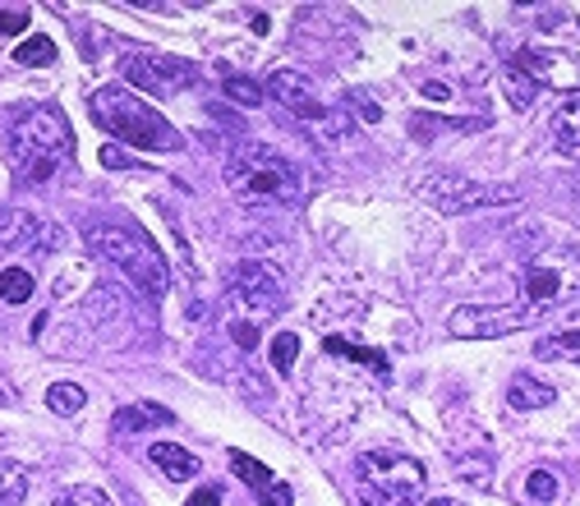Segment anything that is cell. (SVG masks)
<instances>
[{"mask_svg":"<svg viewBox=\"0 0 580 506\" xmlns=\"http://www.w3.org/2000/svg\"><path fill=\"white\" fill-rule=\"evenodd\" d=\"M539 318L526 304H461L451 308L447 332L461 336V341H488V336H507V332H521Z\"/></svg>","mask_w":580,"mask_h":506,"instance_id":"9","label":"cell"},{"mask_svg":"<svg viewBox=\"0 0 580 506\" xmlns=\"http://www.w3.org/2000/svg\"><path fill=\"white\" fill-rule=\"evenodd\" d=\"M185 506H222V488H217V484H207V488H199Z\"/></svg>","mask_w":580,"mask_h":506,"instance_id":"30","label":"cell"},{"mask_svg":"<svg viewBox=\"0 0 580 506\" xmlns=\"http://www.w3.org/2000/svg\"><path fill=\"white\" fill-rule=\"evenodd\" d=\"M83 244L93 249L102 263H111L139 295H147V300H162L166 295V259H162V249L152 244L147 235H139L134 226L93 221V226L83 231Z\"/></svg>","mask_w":580,"mask_h":506,"instance_id":"3","label":"cell"},{"mask_svg":"<svg viewBox=\"0 0 580 506\" xmlns=\"http://www.w3.org/2000/svg\"><path fill=\"white\" fill-rule=\"evenodd\" d=\"M47 405L55 409V415H65V419H70V415H79V409L88 405V392H83L79 383H55V387L47 392Z\"/></svg>","mask_w":580,"mask_h":506,"instance_id":"22","label":"cell"},{"mask_svg":"<svg viewBox=\"0 0 580 506\" xmlns=\"http://www.w3.org/2000/svg\"><path fill=\"white\" fill-rule=\"evenodd\" d=\"M74 152V134H70V120L60 107H33L28 115L14 120L10 130V166L19 175V184H42L51 180L60 166L70 162Z\"/></svg>","mask_w":580,"mask_h":506,"instance_id":"1","label":"cell"},{"mask_svg":"<svg viewBox=\"0 0 580 506\" xmlns=\"http://www.w3.org/2000/svg\"><path fill=\"white\" fill-rule=\"evenodd\" d=\"M526 497L539 502V506H558L562 502V479L553 469H530L526 474Z\"/></svg>","mask_w":580,"mask_h":506,"instance_id":"21","label":"cell"},{"mask_svg":"<svg viewBox=\"0 0 580 506\" xmlns=\"http://www.w3.org/2000/svg\"><path fill=\"white\" fill-rule=\"evenodd\" d=\"M511 70L530 88H553V92H580V60L571 51L553 47H521L511 55Z\"/></svg>","mask_w":580,"mask_h":506,"instance_id":"10","label":"cell"},{"mask_svg":"<svg viewBox=\"0 0 580 506\" xmlns=\"http://www.w3.org/2000/svg\"><path fill=\"white\" fill-rule=\"evenodd\" d=\"M521 295L530 313H548L580 295V249L576 244H543L521 267Z\"/></svg>","mask_w":580,"mask_h":506,"instance_id":"6","label":"cell"},{"mask_svg":"<svg viewBox=\"0 0 580 506\" xmlns=\"http://www.w3.org/2000/svg\"><path fill=\"white\" fill-rule=\"evenodd\" d=\"M548 134H553V143L567 156H576V162H580V98H571V102H562L553 111V120H548Z\"/></svg>","mask_w":580,"mask_h":506,"instance_id":"17","label":"cell"},{"mask_svg":"<svg viewBox=\"0 0 580 506\" xmlns=\"http://www.w3.org/2000/svg\"><path fill=\"white\" fill-rule=\"evenodd\" d=\"M38 295V281L28 267H6L0 272V304H28Z\"/></svg>","mask_w":580,"mask_h":506,"instance_id":"20","label":"cell"},{"mask_svg":"<svg viewBox=\"0 0 580 506\" xmlns=\"http://www.w3.org/2000/svg\"><path fill=\"white\" fill-rule=\"evenodd\" d=\"M359 502L364 506H419L424 502V465L406 452H364L359 465Z\"/></svg>","mask_w":580,"mask_h":506,"instance_id":"5","label":"cell"},{"mask_svg":"<svg viewBox=\"0 0 580 506\" xmlns=\"http://www.w3.org/2000/svg\"><path fill=\"white\" fill-rule=\"evenodd\" d=\"M93 120L102 124V130L115 139V143H130L139 152H175L180 148V130L157 111L147 107L139 92L120 88V83H106L93 92Z\"/></svg>","mask_w":580,"mask_h":506,"instance_id":"2","label":"cell"},{"mask_svg":"<svg viewBox=\"0 0 580 506\" xmlns=\"http://www.w3.org/2000/svg\"><path fill=\"white\" fill-rule=\"evenodd\" d=\"M147 461L157 465L171 484L199 479V469H203V465H199V456H194V452H185V447H175V442H152V447H147Z\"/></svg>","mask_w":580,"mask_h":506,"instance_id":"14","label":"cell"},{"mask_svg":"<svg viewBox=\"0 0 580 506\" xmlns=\"http://www.w3.org/2000/svg\"><path fill=\"white\" fill-rule=\"evenodd\" d=\"M14 60H19V65H28V70H47V65H55V42L51 38H28L14 51Z\"/></svg>","mask_w":580,"mask_h":506,"instance_id":"23","label":"cell"},{"mask_svg":"<svg viewBox=\"0 0 580 506\" xmlns=\"http://www.w3.org/2000/svg\"><path fill=\"white\" fill-rule=\"evenodd\" d=\"M120 70L134 88H147L152 98H166V92L194 83V65L190 60H175V55H143V51H130L120 60Z\"/></svg>","mask_w":580,"mask_h":506,"instance_id":"11","label":"cell"},{"mask_svg":"<svg viewBox=\"0 0 580 506\" xmlns=\"http://www.w3.org/2000/svg\"><path fill=\"white\" fill-rule=\"evenodd\" d=\"M424 506H461V502H447V497H438V502H424Z\"/></svg>","mask_w":580,"mask_h":506,"instance_id":"31","label":"cell"},{"mask_svg":"<svg viewBox=\"0 0 580 506\" xmlns=\"http://www.w3.org/2000/svg\"><path fill=\"white\" fill-rule=\"evenodd\" d=\"M295 355H299V336L295 332H277V336H272V368H277L282 377L295 373Z\"/></svg>","mask_w":580,"mask_h":506,"instance_id":"24","label":"cell"},{"mask_svg":"<svg viewBox=\"0 0 580 506\" xmlns=\"http://www.w3.org/2000/svg\"><path fill=\"white\" fill-rule=\"evenodd\" d=\"M152 424H175V415L166 405H152V401H134V405H120L115 415H111V428L115 433H143V428H152Z\"/></svg>","mask_w":580,"mask_h":506,"instance_id":"15","label":"cell"},{"mask_svg":"<svg viewBox=\"0 0 580 506\" xmlns=\"http://www.w3.org/2000/svg\"><path fill=\"white\" fill-rule=\"evenodd\" d=\"M415 194L429 203L434 212H475V208H502V203H516V184H484V180H470V175H456V171H434L415 184Z\"/></svg>","mask_w":580,"mask_h":506,"instance_id":"7","label":"cell"},{"mask_svg":"<svg viewBox=\"0 0 580 506\" xmlns=\"http://www.w3.org/2000/svg\"><path fill=\"white\" fill-rule=\"evenodd\" d=\"M102 166H111V171H134V162H130V156L125 152H120V148H102Z\"/></svg>","mask_w":580,"mask_h":506,"instance_id":"29","label":"cell"},{"mask_svg":"<svg viewBox=\"0 0 580 506\" xmlns=\"http://www.w3.org/2000/svg\"><path fill=\"white\" fill-rule=\"evenodd\" d=\"M226 184L244 203H295L304 194V175L291 156L263 143H244L226 162Z\"/></svg>","mask_w":580,"mask_h":506,"instance_id":"4","label":"cell"},{"mask_svg":"<svg viewBox=\"0 0 580 506\" xmlns=\"http://www.w3.org/2000/svg\"><path fill=\"white\" fill-rule=\"evenodd\" d=\"M51 506H115L102 488H88V484H79V488H65V493H55V502Z\"/></svg>","mask_w":580,"mask_h":506,"instance_id":"26","label":"cell"},{"mask_svg":"<svg viewBox=\"0 0 580 506\" xmlns=\"http://www.w3.org/2000/svg\"><path fill=\"white\" fill-rule=\"evenodd\" d=\"M535 355L539 360H580V313H576V318H567L562 327L543 332L535 341Z\"/></svg>","mask_w":580,"mask_h":506,"instance_id":"16","label":"cell"},{"mask_svg":"<svg viewBox=\"0 0 580 506\" xmlns=\"http://www.w3.org/2000/svg\"><path fill=\"white\" fill-rule=\"evenodd\" d=\"M323 351H327V355H346V360H355V364H374L378 373L387 368V360H383L378 351H359V345H350V341H342V336H327Z\"/></svg>","mask_w":580,"mask_h":506,"instance_id":"25","label":"cell"},{"mask_svg":"<svg viewBox=\"0 0 580 506\" xmlns=\"http://www.w3.org/2000/svg\"><path fill=\"white\" fill-rule=\"evenodd\" d=\"M28 484H33L28 465H19V461H0V506H19V502L28 497Z\"/></svg>","mask_w":580,"mask_h":506,"instance_id":"19","label":"cell"},{"mask_svg":"<svg viewBox=\"0 0 580 506\" xmlns=\"http://www.w3.org/2000/svg\"><path fill=\"white\" fill-rule=\"evenodd\" d=\"M231 300L250 313V323H263L286 308V276L272 263H240L231 276Z\"/></svg>","mask_w":580,"mask_h":506,"instance_id":"8","label":"cell"},{"mask_svg":"<svg viewBox=\"0 0 580 506\" xmlns=\"http://www.w3.org/2000/svg\"><path fill=\"white\" fill-rule=\"evenodd\" d=\"M231 469H235L240 479L263 497V506H295V488H291V484H282L277 474H272L263 461H254L250 452H231Z\"/></svg>","mask_w":580,"mask_h":506,"instance_id":"13","label":"cell"},{"mask_svg":"<svg viewBox=\"0 0 580 506\" xmlns=\"http://www.w3.org/2000/svg\"><path fill=\"white\" fill-rule=\"evenodd\" d=\"M553 387L548 383H539L535 373H516L511 377V387H507V405L511 409H543V405H553Z\"/></svg>","mask_w":580,"mask_h":506,"instance_id":"18","label":"cell"},{"mask_svg":"<svg viewBox=\"0 0 580 506\" xmlns=\"http://www.w3.org/2000/svg\"><path fill=\"white\" fill-rule=\"evenodd\" d=\"M267 98H277L291 115L299 120H323L327 115V102L318 98V88L309 74H299V70H277L267 79Z\"/></svg>","mask_w":580,"mask_h":506,"instance_id":"12","label":"cell"},{"mask_svg":"<svg viewBox=\"0 0 580 506\" xmlns=\"http://www.w3.org/2000/svg\"><path fill=\"white\" fill-rule=\"evenodd\" d=\"M28 19H33V14H28L23 6H19V10H0V38H14V33H23Z\"/></svg>","mask_w":580,"mask_h":506,"instance_id":"28","label":"cell"},{"mask_svg":"<svg viewBox=\"0 0 580 506\" xmlns=\"http://www.w3.org/2000/svg\"><path fill=\"white\" fill-rule=\"evenodd\" d=\"M226 92H231L240 107H258L263 102V88L254 79H240V74H226Z\"/></svg>","mask_w":580,"mask_h":506,"instance_id":"27","label":"cell"}]
</instances>
